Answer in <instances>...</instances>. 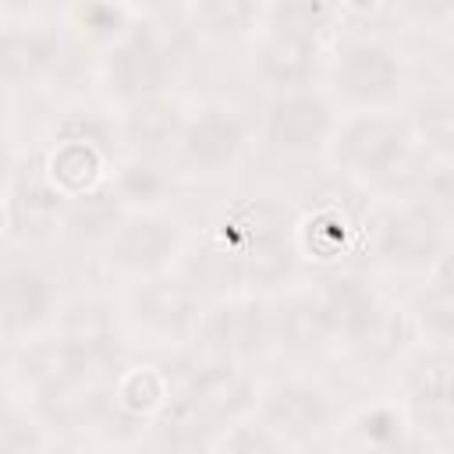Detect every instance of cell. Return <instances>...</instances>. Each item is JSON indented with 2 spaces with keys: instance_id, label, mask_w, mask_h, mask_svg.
<instances>
[{
  "instance_id": "d6986e66",
  "label": "cell",
  "mask_w": 454,
  "mask_h": 454,
  "mask_svg": "<svg viewBox=\"0 0 454 454\" xmlns=\"http://www.w3.org/2000/svg\"><path fill=\"white\" fill-rule=\"evenodd\" d=\"M60 39L53 28L43 25H7L0 39V67L7 85H21L39 78L57 64Z\"/></svg>"
},
{
  "instance_id": "e0dca14e",
  "label": "cell",
  "mask_w": 454,
  "mask_h": 454,
  "mask_svg": "<svg viewBox=\"0 0 454 454\" xmlns=\"http://www.w3.org/2000/svg\"><path fill=\"white\" fill-rule=\"evenodd\" d=\"M184 124H188V117L181 114L177 99H170L163 92L124 103V114H121V135L138 156H153V153L181 142Z\"/></svg>"
},
{
  "instance_id": "1f68e13d",
  "label": "cell",
  "mask_w": 454,
  "mask_h": 454,
  "mask_svg": "<svg viewBox=\"0 0 454 454\" xmlns=\"http://www.w3.org/2000/svg\"><path fill=\"white\" fill-rule=\"evenodd\" d=\"M362 436L369 443H397L401 440V415L394 408H372L362 415Z\"/></svg>"
},
{
  "instance_id": "6da1fadb",
  "label": "cell",
  "mask_w": 454,
  "mask_h": 454,
  "mask_svg": "<svg viewBox=\"0 0 454 454\" xmlns=\"http://www.w3.org/2000/svg\"><path fill=\"white\" fill-rule=\"evenodd\" d=\"M216 245L234 262L238 280H284L298 259V220L277 199H248L227 213Z\"/></svg>"
},
{
  "instance_id": "f546056e",
  "label": "cell",
  "mask_w": 454,
  "mask_h": 454,
  "mask_svg": "<svg viewBox=\"0 0 454 454\" xmlns=\"http://www.w3.org/2000/svg\"><path fill=\"white\" fill-rule=\"evenodd\" d=\"M415 316H419V326L426 330V337L454 340V291H447L440 284H429L426 294L415 305Z\"/></svg>"
},
{
  "instance_id": "ac0fdd59",
  "label": "cell",
  "mask_w": 454,
  "mask_h": 454,
  "mask_svg": "<svg viewBox=\"0 0 454 454\" xmlns=\"http://www.w3.org/2000/svg\"><path fill=\"white\" fill-rule=\"evenodd\" d=\"M404 411L426 433L454 429V365L426 362L404 383Z\"/></svg>"
},
{
  "instance_id": "5bb4252c",
  "label": "cell",
  "mask_w": 454,
  "mask_h": 454,
  "mask_svg": "<svg viewBox=\"0 0 454 454\" xmlns=\"http://www.w3.org/2000/svg\"><path fill=\"white\" fill-rule=\"evenodd\" d=\"M57 284L35 270V266H7L4 287H0V309H4V333L14 340L18 333H32L46 326L57 312Z\"/></svg>"
},
{
  "instance_id": "603a6c76",
  "label": "cell",
  "mask_w": 454,
  "mask_h": 454,
  "mask_svg": "<svg viewBox=\"0 0 454 454\" xmlns=\"http://www.w3.org/2000/svg\"><path fill=\"white\" fill-rule=\"evenodd\" d=\"M259 21H262V7L245 4V0H206V4L188 7V25L202 39H216V43L238 39L241 32H248Z\"/></svg>"
},
{
  "instance_id": "ffe728a7",
  "label": "cell",
  "mask_w": 454,
  "mask_h": 454,
  "mask_svg": "<svg viewBox=\"0 0 454 454\" xmlns=\"http://www.w3.org/2000/svg\"><path fill=\"white\" fill-rule=\"evenodd\" d=\"M103 149L89 138H60L53 145V153L46 156V181L64 195V199H78L92 188L103 184Z\"/></svg>"
},
{
  "instance_id": "4316f807",
  "label": "cell",
  "mask_w": 454,
  "mask_h": 454,
  "mask_svg": "<svg viewBox=\"0 0 454 454\" xmlns=\"http://www.w3.org/2000/svg\"><path fill=\"white\" fill-rule=\"evenodd\" d=\"M71 21L85 39H92L106 50L117 46L135 28L131 11L121 4H78V7H71Z\"/></svg>"
},
{
  "instance_id": "8992f818",
  "label": "cell",
  "mask_w": 454,
  "mask_h": 454,
  "mask_svg": "<svg viewBox=\"0 0 454 454\" xmlns=\"http://www.w3.org/2000/svg\"><path fill=\"white\" fill-rule=\"evenodd\" d=\"M99 67H103L106 89L117 99L135 103V99L163 92L167 74H170V50L160 43V35L153 28L135 25L117 46L106 50Z\"/></svg>"
},
{
  "instance_id": "d6a6232c",
  "label": "cell",
  "mask_w": 454,
  "mask_h": 454,
  "mask_svg": "<svg viewBox=\"0 0 454 454\" xmlns=\"http://www.w3.org/2000/svg\"><path fill=\"white\" fill-rule=\"evenodd\" d=\"M433 284H440V287L454 291V248H450V252H443V255H440V262L433 266Z\"/></svg>"
},
{
  "instance_id": "4dcf8cb0",
  "label": "cell",
  "mask_w": 454,
  "mask_h": 454,
  "mask_svg": "<svg viewBox=\"0 0 454 454\" xmlns=\"http://www.w3.org/2000/svg\"><path fill=\"white\" fill-rule=\"evenodd\" d=\"M39 443H43V429H39V422L28 419V408L7 404L4 426H0V450L4 454H35Z\"/></svg>"
},
{
  "instance_id": "7a4b0ae2",
  "label": "cell",
  "mask_w": 454,
  "mask_h": 454,
  "mask_svg": "<svg viewBox=\"0 0 454 454\" xmlns=\"http://www.w3.org/2000/svg\"><path fill=\"white\" fill-rule=\"evenodd\" d=\"M252 404V383L234 365V358H216L213 365L192 372L160 411L170 433H199L216 422H234Z\"/></svg>"
},
{
  "instance_id": "30bf717a",
  "label": "cell",
  "mask_w": 454,
  "mask_h": 454,
  "mask_svg": "<svg viewBox=\"0 0 454 454\" xmlns=\"http://www.w3.org/2000/svg\"><path fill=\"white\" fill-rule=\"evenodd\" d=\"M89 365H92V344H85L82 337H74L67 330L57 337L32 340L18 362L25 387H32L39 394V401L82 387L89 376Z\"/></svg>"
},
{
  "instance_id": "7c38bea8",
  "label": "cell",
  "mask_w": 454,
  "mask_h": 454,
  "mask_svg": "<svg viewBox=\"0 0 454 454\" xmlns=\"http://www.w3.org/2000/svg\"><path fill=\"white\" fill-rule=\"evenodd\" d=\"M181 156L199 174H223L238 163L245 149V124L231 106L209 103L188 117L181 135Z\"/></svg>"
},
{
  "instance_id": "7402d4cb",
  "label": "cell",
  "mask_w": 454,
  "mask_h": 454,
  "mask_svg": "<svg viewBox=\"0 0 454 454\" xmlns=\"http://www.w3.org/2000/svg\"><path fill=\"white\" fill-rule=\"evenodd\" d=\"M273 323H277V337L291 348H316V344L330 340V326H326L323 305L316 298V287L287 294L273 309Z\"/></svg>"
},
{
  "instance_id": "52a82bcc",
  "label": "cell",
  "mask_w": 454,
  "mask_h": 454,
  "mask_svg": "<svg viewBox=\"0 0 454 454\" xmlns=\"http://www.w3.org/2000/svg\"><path fill=\"white\" fill-rule=\"evenodd\" d=\"M330 135H337L333 106L319 92H309V89L284 92V96H273V103L266 106L262 138L270 149H277L284 156L312 153V149L326 145Z\"/></svg>"
},
{
  "instance_id": "8fae6325",
  "label": "cell",
  "mask_w": 454,
  "mask_h": 454,
  "mask_svg": "<svg viewBox=\"0 0 454 454\" xmlns=\"http://www.w3.org/2000/svg\"><path fill=\"white\" fill-rule=\"evenodd\" d=\"M316 298L323 305L330 340H344L351 348H362V340L372 333V326L383 316V298L369 280L358 273H337L316 284Z\"/></svg>"
},
{
  "instance_id": "9c48e42d",
  "label": "cell",
  "mask_w": 454,
  "mask_h": 454,
  "mask_svg": "<svg viewBox=\"0 0 454 454\" xmlns=\"http://www.w3.org/2000/svg\"><path fill=\"white\" fill-rule=\"evenodd\" d=\"M255 71L277 96L309 89L319 71V32L266 25V35L255 46Z\"/></svg>"
},
{
  "instance_id": "cb8c5ba5",
  "label": "cell",
  "mask_w": 454,
  "mask_h": 454,
  "mask_svg": "<svg viewBox=\"0 0 454 454\" xmlns=\"http://www.w3.org/2000/svg\"><path fill=\"white\" fill-rule=\"evenodd\" d=\"M170 394L174 390L167 387V376L156 365H131L117 376L110 401L128 415H156L167 408Z\"/></svg>"
},
{
  "instance_id": "ba28073f",
  "label": "cell",
  "mask_w": 454,
  "mask_h": 454,
  "mask_svg": "<svg viewBox=\"0 0 454 454\" xmlns=\"http://www.w3.org/2000/svg\"><path fill=\"white\" fill-rule=\"evenodd\" d=\"M199 333L220 358H245L262 351L277 337V323H273V309L262 298L231 294L220 298L209 312H202Z\"/></svg>"
},
{
  "instance_id": "836d02e7",
  "label": "cell",
  "mask_w": 454,
  "mask_h": 454,
  "mask_svg": "<svg viewBox=\"0 0 454 454\" xmlns=\"http://www.w3.org/2000/svg\"><path fill=\"white\" fill-rule=\"evenodd\" d=\"M103 454H142V450H135V447H110V450H103Z\"/></svg>"
},
{
  "instance_id": "44dd1931",
  "label": "cell",
  "mask_w": 454,
  "mask_h": 454,
  "mask_svg": "<svg viewBox=\"0 0 454 454\" xmlns=\"http://www.w3.org/2000/svg\"><path fill=\"white\" fill-rule=\"evenodd\" d=\"M124 220H128V206H124V199L117 195V188L110 181H103L99 188H92V192H85L78 199H67L64 216H60V223L74 238H89V241H96V238L110 241L114 231Z\"/></svg>"
},
{
  "instance_id": "f1b7e54d",
  "label": "cell",
  "mask_w": 454,
  "mask_h": 454,
  "mask_svg": "<svg viewBox=\"0 0 454 454\" xmlns=\"http://www.w3.org/2000/svg\"><path fill=\"white\" fill-rule=\"evenodd\" d=\"M110 184L117 188V195L124 199V206H149V202H156V199L163 195V188H167L163 174H160L153 163H145L142 156L128 160V163L114 174Z\"/></svg>"
},
{
  "instance_id": "484cf974",
  "label": "cell",
  "mask_w": 454,
  "mask_h": 454,
  "mask_svg": "<svg viewBox=\"0 0 454 454\" xmlns=\"http://www.w3.org/2000/svg\"><path fill=\"white\" fill-rule=\"evenodd\" d=\"M411 128L422 138V145L443 156H454V85H443L422 96L411 114Z\"/></svg>"
},
{
  "instance_id": "4fadbf2b",
  "label": "cell",
  "mask_w": 454,
  "mask_h": 454,
  "mask_svg": "<svg viewBox=\"0 0 454 454\" xmlns=\"http://www.w3.org/2000/svg\"><path fill=\"white\" fill-rule=\"evenodd\" d=\"M330 415H333L330 394L309 380L273 383L259 401V419L284 440H309L323 433Z\"/></svg>"
},
{
  "instance_id": "2e32d148",
  "label": "cell",
  "mask_w": 454,
  "mask_h": 454,
  "mask_svg": "<svg viewBox=\"0 0 454 454\" xmlns=\"http://www.w3.org/2000/svg\"><path fill=\"white\" fill-rule=\"evenodd\" d=\"M174 248H177L174 223H167L163 216H149V213L128 216L110 238V259L131 273L160 270L174 255Z\"/></svg>"
},
{
  "instance_id": "83f0119b",
  "label": "cell",
  "mask_w": 454,
  "mask_h": 454,
  "mask_svg": "<svg viewBox=\"0 0 454 454\" xmlns=\"http://www.w3.org/2000/svg\"><path fill=\"white\" fill-rule=\"evenodd\" d=\"M216 454H287V440L277 436L262 419H234L227 422Z\"/></svg>"
},
{
  "instance_id": "5b68a950",
  "label": "cell",
  "mask_w": 454,
  "mask_h": 454,
  "mask_svg": "<svg viewBox=\"0 0 454 454\" xmlns=\"http://www.w3.org/2000/svg\"><path fill=\"white\" fill-rule=\"evenodd\" d=\"M408 153V128L390 114H355L333 135L337 163L365 181H383Z\"/></svg>"
},
{
  "instance_id": "277c9868",
  "label": "cell",
  "mask_w": 454,
  "mask_h": 454,
  "mask_svg": "<svg viewBox=\"0 0 454 454\" xmlns=\"http://www.w3.org/2000/svg\"><path fill=\"white\" fill-rule=\"evenodd\" d=\"M372 252L390 270H429L443 255V220L433 213L429 202L408 199L380 216L372 231Z\"/></svg>"
},
{
  "instance_id": "3957f363",
  "label": "cell",
  "mask_w": 454,
  "mask_h": 454,
  "mask_svg": "<svg viewBox=\"0 0 454 454\" xmlns=\"http://www.w3.org/2000/svg\"><path fill=\"white\" fill-rule=\"evenodd\" d=\"M333 89L344 103L372 114L404 89V64L394 46L380 39H348L333 57Z\"/></svg>"
},
{
  "instance_id": "9a60e30c",
  "label": "cell",
  "mask_w": 454,
  "mask_h": 454,
  "mask_svg": "<svg viewBox=\"0 0 454 454\" xmlns=\"http://www.w3.org/2000/svg\"><path fill=\"white\" fill-rule=\"evenodd\" d=\"M135 316H138V323H142L149 333L170 337V340H181V337L195 333L199 323H202L195 291H192L184 280H167V277L145 280V284L138 287Z\"/></svg>"
},
{
  "instance_id": "d4e9b609",
  "label": "cell",
  "mask_w": 454,
  "mask_h": 454,
  "mask_svg": "<svg viewBox=\"0 0 454 454\" xmlns=\"http://www.w3.org/2000/svg\"><path fill=\"white\" fill-rule=\"evenodd\" d=\"M348 241H351V223L337 206H326L309 220H298V252L316 255L319 262H333L348 248Z\"/></svg>"
}]
</instances>
